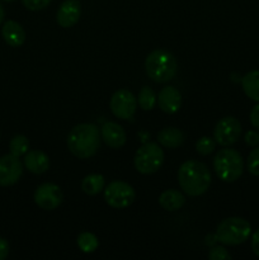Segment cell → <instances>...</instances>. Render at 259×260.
<instances>
[{"label":"cell","mask_w":259,"mask_h":260,"mask_svg":"<svg viewBox=\"0 0 259 260\" xmlns=\"http://www.w3.org/2000/svg\"><path fill=\"white\" fill-rule=\"evenodd\" d=\"M211 180L212 178L208 168L198 160H188L183 162L178 170L180 188L190 197H198L207 192Z\"/></svg>","instance_id":"1"},{"label":"cell","mask_w":259,"mask_h":260,"mask_svg":"<svg viewBox=\"0 0 259 260\" xmlns=\"http://www.w3.org/2000/svg\"><path fill=\"white\" fill-rule=\"evenodd\" d=\"M101 139V132L95 124L81 123L69 132L68 147L74 156L89 159L98 152Z\"/></svg>","instance_id":"2"},{"label":"cell","mask_w":259,"mask_h":260,"mask_svg":"<svg viewBox=\"0 0 259 260\" xmlns=\"http://www.w3.org/2000/svg\"><path fill=\"white\" fill-rule=\"evenodd\" d=\"M146 74L155 83H168L175 76L178 63L174 56L165 50H154L145 61Z\"/></svg>","instance_id":"3"},{"label":"cell","mask_w":259,"mask_h":260,"mask_svg":"<svg viewBox=\"0 0 259 260\" xmlns=\"http://www.w3.org/2000/svg\"><path fill=\"white\" fill-rule=\"evenodd\" d=\"M213 168L221 180L226 183H233L243 174V157L236 150L222 149L216 154L213 159Z\"/></svg>","instance_id":"4"},{"label":"cell","mask_w":259,"mask_h":260,"mask_svg":"<svg viewBox=\"0 0 259 260\" xmlns=\"http://www.w3.org/2000/svg\"><path fill=\"white\" fill-rule=\"evenodd\" d=\"M250 223L240 217H229L223 220L216 230V238L225 245H239L250 236Z\"/></svg>","instance_id":"5"},{"label":"cell","mask_w":259,"mask_h":260,"mask_svg":"<svg viewBox=\"0 0 259 260\" xmlns=\"http://www.w3.org/2000/svg\"><path fill=\"white\" fill-rule=\"evenodd\" d=\"M164 162V151L156 142H146L135 155V168L141 174H154Z\"/></svg>","instance_id":"6"},{"label":"cell","mask_w":259,"mask_h":260,"mask_svg":"<svg viewBox=\"0 0 259 260\" xmlns=\"http://www.w3.org/2000/svg\"><path fill=\"white\" fill-rule=\"evenodd\" d=\"M135 190L128 183L112 182L107 185L104 190V200L111 207L113 208H126L135 201Z\"/></svg>","instance_id":"7"},{"label":"cell","mask_w":259,"mask_h":260,"mask_svg":"<svg viewBox=\"0 0 259 260\" xmlns=\"http://www.w3.org/2000/svg\"><path fill=\"white\" fill-rule=\"evenodd\" d=\"M111 111L117 118L130 119L134 117L137 108V101L134 94L127 89H119L112 95L109 102Z\"/></svg>","instance_id":"8"},{"label":"cell","mask_w":259,"mask_h":260,"mask_svg":"<svg viewBox=\"0 0 259 260\" xmlns=\"http://www.w3.org/2000/svg\"><path fill=\"white\" fill-rule=\"evenodd\" d=\"M241 135V123L235 117H225L216 124L213 137L221 146H231L235 144Z\"/></svg>","instance_id":"9"},{"label":"cell","mask_w":259,"mask_h":260,"mask_svg":"<svg viewBox=\"0 0 259 260\" xmlns=\"http://www.w3.org/2000/svg\"><path fill=\"white\" fill-rule=\"evenodd\" d=\"M35 202L40 208L46 211L56 210L63 201V193L60 187L53 183H43L38 185L35 192Z\"/></svg>","instance_id":"10"},{"label":"cell","mask_w":259,"mask_h":260,"mask_svg":"<svg viewBox=\"0 0 259 260\" xmlns=\"http://www.w3.org/2000/svg\"><path fill=\"white\" fill-rule=\"evenodd\" d=\"M23 174V164L19 157L12 154L0 157V185L10 187L20 179Z\"/></svg>","instance_id":"11"},{"label":"cell","mask_w":259,"mask_h":260,"mask_svg":"<svg viewBox=\"0 0 259 260\" xmlns=\"http://www.w3.org/2000/svg\"><path fill=\"white\" fill-rule=\"evenodd\" d=\"M80 14L81 7L78 0H65L58 8L56 20L62 28H70L79 22Z\"/></svg>","instance_id":"12"},{"label":"cell","mask_w":259,"mask_h":260,"mask_svg":"<svg viewBox=\"0 0 259 260\" xmlns=\"http://www.w3.org/2000/svg\"><path fill=\"white\" fill-rule=\"evenodd\" d=\"M101 136L106 145H108L112 149H119L126 144L127 140V135L122 126L114 122H107L102 126Z\"/></svg>","instance_id":"13"},{"label":"cell","mask_w":259,"mask_h":260,"mask_svg":"<svg viewBox=\"0 0 259 260\" xmlns=\"http://www.w3.org/2000/svg\"><path fill=\"white\" fill-rule=\"evenodd\" d=\"M157 103H159L160 109L165 113H175L182 106L180 91L174 86H165L160 90L159 96H157Z\"/></svg>","instance_id":"14"},{"label":"cell","mask_w":259,"mask_h":260,"mask_svg":"<svg viewBox=\"0 0 259 260\" xmlns=\"http://www.w3.org/2000/svg\"><path fill=\"white\" fill-rule=\"evenodd\" d=\"M2 36L10 47H19L25 41V32L22 25L15 20H7L3 24Z\"/></svg>","instance_id":"15"},{"label":"cell","mask_w":259,"mask_h":260,"mask_svg":"<svg viewBox=\"0 0 259 260\" xmlns=\"http://www.w3.org/2000/svg\"><path fill=\"white\" fill-rule=\"evenodd\" d=\"M24 167L33 174H43L50 168V159L41 150H32L24 155Z\"/></svg>","instance_id":"16"},{"label":"cell","mask_w":259,"mask_h":260,"mask_svg":"<svg viewBox=\"0 0 259 260\" xmlns=\"http://www.w3.org/2000/svg\"><path fill=\"white\" fill-rule=\"evenodd\" d=\"M157 141L168 149H177L184 141V135L180 129L174 127H167L157 134Z\"/></svg>","instance_id":"17"},{"label":"cell","mask_w":259,"mask_h":260,"mask_svg":"<svg viewBox=\"0 0 259 260\" xmlns=\"http://www.w3.org/2000/svg\"><path fill=\"white\" fill-rule=\"evenodd\" d=\"M159 203L164 210L167 211H177L184 206L185 197L183 193L179 190L174 189H168L160 194Z\"/></svg>","instance_id":"18"},{"label":"cell","mask_w":259,"mask_h":260,"mask_svg":"<svg viewBox=\"0 0 259 260\" xmlns=\"http://www.w3.org/2000/svg\"><path fill=\"white\" fill-rule=\"evenodd\" d=\"M241 86L246 96L259 102V70H253L246 74L241 80Z\"/></svg>","instance_id":"19"},{"label":"cell","mask_w":259,"mask_h":260,"mask_svg":"<svg viewBox=\"0 0 259 260\" xmlns=\"http://www.w3.org/2000/svg\"><path fill=\"white\" fill-rule=\"evenodd\" d=\"M104 188V177L102 174L86 175L81 182V189L88 196H96Z\"/></svg>","instance_id":"20"},{"label":"cell","mask_w":259,"mask_h":260,"mask_svg":"<svg viewBox=\"0 0 259 260\" xmlns=\"http://www.w3.org/2000/svg\"><path fill=\"white\" fill-rule=\"evenodd\" d=\"M9 150L10 154L14 155V156H24L28 152V150H29V141H28L27 137L23 136V135H17V136H14L10 140Z\"/></svg>","instance_id":"21"},{"label":"cell","mask_w":259,"mask_h":260,"mask_svg":"<svg viewBox=\"0 0 259 260\" xmlns=\"http://www.w3.org/2000/svg\"><path fill=\"white\" fill-rule=\"evenodd\" d=\"M78 246L84 253H93L99 246L98 238L91 233H81L78 236Z\"/></svg>","instance_id":"22"},{"label":"cell","mask_w":259,"mask_h":260,"mask_svg":"<svg viewBox=\"0 0 259 260\" xmlns=\"http://www.w3.org/2000/svg\"><path fill=\"white\" fill-rule=\"evenodd\" d=\"M139 102L140 107H141L144 111H151L154 108L155 103H156V95L152 91V89H150L149 86H144V88L140 90L139 93Z\"/></svg>","instance_id":"23"},{"label":"cell","mask_w":259,"mask_h":260,"mask_svg":"<svg viewBox=\"0 0 259 260\" xmlns=\"http://www.w3.org/2000/svg\"><path fill=\"white\" fill-rule=\"evenodd\" d=\"M215 147H216V141L212 140L211 137H201L200 140L197 141L196 144V150L200 155H203V156H207V155L212 154L215 151Z\"/></svg>","instance_id":"24"},{"label":"cell","mask_w":259,"mask_h":260,"mask_svg":"<svg viewBox=\"0 0 259 260\" xmlns=\"http://www.w3.org/2000/svg\"><path fill=\"white\" fill-rule=\"evenodd\" d=\"M246 167H248V170L250 174L259 177V147L254 149L253 151L249 154Z\"/></svg>","instance_id":"25"},{"label":"cell","mask_w":259,"mask_h":260,"mask_svg":"<svg viewBox=\"0 0 259 260\" xmlns=\"http://www.w3.org/2000/svg\"><path fill=\"white\" fill-rule=\"evenodd\" d=\"M208 259L210 260H226L231 259V254L226 250L222 246H216V248L211 249L208 253Z\"/></svg>","instance_id":"26"},{"label":"cell","mask_w":259,"mask_h":260,"mask_svg":"<svg viewBox=\"0 0 259 260\" xmlns=\"http://www.w3.org/2000/svg\"><path fill=\"white\" fill-rule=\"evenodd\" d=\"M22 2L27 9L37 12V10L45 9L52 0H22Z\"/></svg>","instance_id":"27"},{"label":"cell","mask_w":259,"mask_h":260,"mask_svg":"<svg viewBox=\"0 0 259 260\" xmlns=\"http://www.w3.org/2000/svg\"><path fill=\"white\" fill-rule=\"evenodd\" d=\"M244 140L249 146H256L259 144V134L256 131H248L244 136Z\"/></svg>","instance_id":"28"},{"label":"cell","mask_w":259,"mask_h":260,"mask_svg":"<svg viewBox=\"0 0 259 260\" xmlns=\"http://www.w3.org/2000/svg\"><path fill=\"white\" fill-rule=\"evenodd\" d=\"M250 122L254 128L259 129V104L253 107L250 112Z\"/></svg>","instance_id":"29"},{"label":"cell","mask_w":259,"mask_h":260,"mask_svg":"<svg viewBox=\"0 0 259 260\" xmlns=\"http://www.w3.org/2000/svg\"><path fill=\"white\" fill-rule=\"evenodd\" d=\"M9 254V244L5 239L0 238V260H4Z\"/></svg>","instance_id":"30"},{"label":"cell","mask_w":259,"mask_h":260,"mask_svg":"<svg viewBox=\"0 0 259 260\" xmlns=\"http://www.w3.org/2000/svg\"><path fill=\"white\" fill-rule=\"evenodd\" d=\"M251 249H253L254 254L256 256H259V229L253 234V238H251Z\"/></svg>","instance_id":"31"},{"label":"cell","mask_w":259,"mask_h":260,"mask_svg":"<svg viewBox=\"0 0 259 260\" xmlns=\"http://www.w3.org/2000/svg\"><path fill=\"white\" fill-rule=\"evenodd\" d=\"M3 20H4V8H3L2 2H0V25H2Z\"/></svg>","instance_id":"32"},{"label":"cell","mask_w":259,"mask_h":260,"mask_svg":"<svg viewBox=\"0 0 259 260\" xmlns=\"http://www.w3.org/2000/svg\"><path fill=\"white\" fill-rule=\"evenodd\" d=\"M3 2H7V3H12V2H15V0H3Z\"/></svg>","instance_id":"33"}]
</instances>
